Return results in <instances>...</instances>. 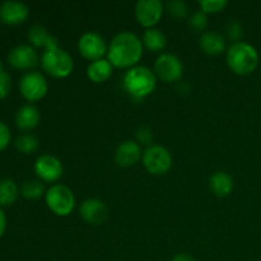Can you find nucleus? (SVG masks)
Masks as SVG:
<instances>
[{
    "mask_svg": "<svg viewBox=\"0 0 261 261\" xmlns=\"http://www.w3.org/2000/svg\"><path fill=\"white\" fill-rule=\"evenodd\" d=\"M143 50L142 40L135 33L124 31L112 38L107 51V60L115 68H134L142 59Z\"/></svg>",
    "mask_w": 261,
    "mask_h": 261,
    "instance_id": "obj_1",
    "label": "nucleus"
},
{
    "mask_svg": "<svg viewBox=\"0 0 261 261\" xmlns=\"http://www.w3.org/2000/svg\"><path fill=\"white\" fill-rule=\"evenodd\" d=\"M124 88L133 98L143 99L152 94L157 87V75L149 68L137 65L127 69L122 79Z\"/></svg>",
    "mask_w": 261,
    "mask_h": 261,
    "instance_id": "obj_2",
    "label": "nucleus"
},
{
    "mask_svg": "<svg viewBox=\"0 0 261 261\" xmlns=\"http://www.w3.org/2000/svg\"><path fill=\"white\" fill-rule=\"evenodd\" d=\"M226 59L229 69L239 75H249L259 65L256 48L245 41L232 43L227 50Z\"/></svg>",
    "mask_w": 261,
    "mask_h": 261,
    "instance_id": "obj_3",
    "label": "nucleus"
},
{
    "mask_svg": "<svg viewBox=\"0 0 261 261\" xmlns=\"http://www.w3.org/2000/svg\"><path fill=\"white\" fill-rule=\"evenodd\" d=\"M41 65L47 74L54 78H66L74 69V61L68 51L60 46L43 51L41 56Z\"/></svg>",
    "mask_w": 261,
    "mask_h": 261,
    "instance_id": "obj_4",
    "label": "nucleus"
},
{
    "mask_svg": "<svg viewBox=\"0 0 261 261\" xmlns=\"http://www.w3.org/2000/svg\"><path fill=\"white\" fill-rule=\"evenodd\" d=\"M47 208L58 217H68L75 208V196L65 185H53L45 194Z\"/></svg>",
    "mask_w": 261,
    "mask_h": 261,
    "instance_id": "obj_5",
    "label": "nucleus"
},
{
    "mask_svg": "<svg viewBox=\"0 0 261 261\" xmlns=\"http://www.w3.org/2000/svg\"><path fill=\"white\" fill-rule=\"evenodd\" d=\"M143 165L145 170L154 176L166 175L172 167V155L167 148L152 144L143 152Z\"/></svg>",
    "mask_w": 261,
    "mask_h": 261,
    "instance_id": "obj_6",
    "label": "nucleus"
},
{
    "mask_svg": "<svg viewBox=\"0 0 261 261\" xmlns=\"http://www.w3.org/2000/svg\"><path fill=\"white\" fill-rule=\"evenodd\" d=\"M48 84L40 71H28L20 78L19 92L28 102L42 99L47 94Z\"/></svg>",
    "mask_w": 261,
    "mask_h": 261,
    "instance_id": "obj_7",
    "label": "nucleus"
},
{
    "mask_svg": "<svg viewBox=\"0 0 261 261\" xmlns=\"http://www.w3.org/2000/svg\"><path fill=\"white\" fill-rule=\"evenodd\" d=\"M78 50L84 59L92 63V61L103 59V55L107 54L109 47L105 38L99 33L89 31V32L83 33L79 38Z\"/></svg>",
    "mask_w": 261,
    "mask_h": 261,
    "instance_id": "obj_8",
    "label": "nucleus"
},
{
    "mask_svg": "<svg viewBox=\"0 0 261 261\" xmlns=\"http://www.w3.org/2000/svg\"><path fill=\"white\" fill-rule=\"evenodd\" d=\"M184 65L180 58L173 54H162L154 63V74L166 83L176 82L182 76Z\"/></svg>",
    "mask_w": 261,
    "mask_h": 261,
    "instance_id": "obj_9",
    "label": "nucleus"
},
{
    "mask_svg": "<svg viewBox=\"0 0 261 261\" xmlns=\"http://www.w3.org/2000/svg\"><path fill=\"white\" fill-rule=\"evenodd\" d=\"M163 3L160 0H139L135 5V18L143 27L154 28L163 15Z\"/></svg>",
    "mask_w": 261,
    "mask_h": 261,
    "instance_id": "obj_10",
    "label": "nucleus"
},
{
    "mask_svg": "<svg viewBox=\"0 0 261 261\" xmlns=\"http://www.w3.org/2000/svg\"><path fill=\"white\" fill-rule=\"evenodd\" d=\"M35 172L40 180L45 182H55L63 176L64 167L58 157L51 154H43L36 160Z\"/></svg>",
    "mask_w": 261,
    "mask_h": 261,
    "instance_id": "obj_11",
    "label": "nucleus"
},
{
    "mask_svg": "<svg viewBox=\"0 0 261 261\" xmlns=\"http://www.w3.org/2000/svg\"><path fill=\"white\" fill-rule=\"evenodd\" d=\"M8 63L18 70H31L38 65L37 51L30 45H18L8 54Z\"/></svg>",
    "mask_w": 261,
    "mask_h": 261,
    "instance_id": "obj_12",
    "label": "nucleus"
},
{
    "mask_svg": "<svg viewBox=\"0 0 261 261\" xmlns=\"http://www.w3.org/2000/svg\"><path fill=\"white\" fill-rule=\"evenodd\" d=\"M81 217L92 226H99L103 223L109 217V208L102 200L96 198H91L84 200L81 204L79 209Z\"/></svg>",
    "mask_w": 261,
    "mask_h": 261,
    "instance_id": "obj_13",
    "label": "nucleus"
},
{
    "mask_svg": "<svg viewBox=\"0 0 261 261\" xmlns=\"http://www.w3.org/2000/svg\"><path fill=\"white\" fill-rule=\"evenodd\" d=\"M30 15V9L22 2L8 0L0 4V22L8 25L22 24Z\"/></svg>",
    "mask_w": 261,
    "mask_h": 261,
    "instance_id": "obj_14",
    "label": "nucleus"
},
{
    "mask_svg": "<svg viewBox=\"0 0 261 261\" xmlns=\"http://www.w3.org/2000/svg\"><path fill=\"white\" fill-rule=\"evenodd\" d=\"M143 157L142 147L134 140H125L115 152V161L120 167H132L137 165Z\"/></svg>",
    "mask_w": 261,
    "mask_h": 261,
    "instance_id": "obj_15",
    "label": "nucleus"
},
{
    "mask_svg": "<svg viewBox=\"0 0 261 261\" xmlns=\"http://www.w3.org/2000/svg\"><path fill=\"white\" fill-rule=\"evenodd\" d=\"M41 120L40 110L33 105H24L15 115V124L23 132H30L38 126Z\"/></svg>",
    "mask_w": 261,
    "mask_h": 261,
    "instance_id": "obj_16",
    "label": "nucleus"
},
{
    "mask_svg": "<svg viewBox=\"0 0 261 261\" xmlns=\"http://www.w3.org/2000/svg\"><path fill=\"white\" fill-rule=\"evenodd\" d=\"M200 48L208 55H221L226 51V41L224 37L214 31H206L200 36L199 40Z\"/></svg>",
    "mask_w": 261,
    "mask_h": 261,
    "instance_id": "obj_17",
    "label": "nucleus"
},
{
    "mask_svg": "<svg viewBox=\"0 0 261 261\" xmlns=\"http://www.w3.org/2000/svg\"><path fill=\"white\" fill-rule=\"evenodd\" d=\"M28 40L36 47H43L45 50L48 48L58 47L59 41L55 36L51 35L47 31V28H45L41 24L33 25L32 28L28 32Z\"/></svg>",
    "mask_w": 261,
    "mask_h": 261,
    "instance_id": "obj_18",
    "label": "nucleus"
},
{
    "mask_svg": "<svg viewBox=\"0 0 261 261\" xmlns=\"http://www.w3.org/2000/svg\"><path fill=\"white\" fill-rule=\"evenodd\" d=\"M211 191L218 198H226L233 190V178L224 171L214 172L209 178Z\"/></svg>",
    "mask_w": 261,
    "mask_h": 261,
    "instance_id": "obj_19",
    "label": "nucleus"
},
{
    "mask_svg": "<svg viewBox=\"0 0 261 261\" xmlns=\"http://www.w3.org/2000/svg\"><path fill=\"white\" fill-rule=\"evenodd\" d=\"M114 66L107 59L92 61L87 66V76L93 83H103L107 79L111 78Z\"/></svg>",
    "mask_w": 261,
    "mask_h": 261,
    "instance_id": "obj_20",
    "label": "nucleus"
},
{
    "mask_svg": "<svg viewBox=\"0 0 261 261\" xmlns=\"http://www.w3.org/2000/svg\"><path fill=\"white\" fill-rule=\"evenodd\" d=\"M143 46L153 53L162 51L167 45V37L165 33L158 28H148L145 30L144 35L142 38Z\"/></svg>",
    "mask_w": 261,
    "mask_h": 261,
    "instance_id": "obj_21",
    "label": "nucleus"
},
{
    "mask_svg": "<svg viewBox=\"0 0 261 261\" xmlns=\"http://www.w3.org/2000/svg\"><path fill=\"white\" fill-rule=\"evenodd\" d=\"M19 195V189H18L15 181L10 178L0 181V205L10 206L17 201Z\"/></svg>",
    "mask_w": 261,
    "mask_h": 261,
    "instance_id": "obj_22",
    "label": "nucleus"
},
{
    "mask_svg": "<svg viewBox=\"0 0 261 261\" xmlns=\"http://www.w3.org/2000/svg\"><path fill=\"white\" fill-rule=\"evenodd\" d=\"M20 194H22L23 198L28 199V200H37L45 195L46 191L41 181L31 180L23 182L22 188H20Z\"/></svg>",
    "mask_w": 261,
    "mask_h": 261,
    "instance_id": "obj_23",
    "label": "nucleus"
},
{
    "mask_svg": "<svg viewBox=\"0 0 261 261\" xmlns=\"http://www.w3.org/2000/svg\"><path fill=\"white\" fill-rule=\"evenodd\" d=\"M38 147H40V142L32 134H22L15 139V148L24 154L35 153L38 149Z\"/></svg>",
    "mask_w": 261,
    "mask_h": 261,
    "instance_id": "obj_24",
    "label": "nucleus"
},
{
    "mask_svg": "<svg viewBox=\"0 0 261 261\" xmlns=\"http://www.w3.org/2000/svg\"><path fill=\"white\" fill-rule=\"evenodd\" d=\"M228 5L227 0H200L199 2V7H200L201 12L205 14L209 13H218L223 10L224 8Z\"/></svg>",
    "mask_w": 261,
    "mask_h": 261,
    "instance_id": "obj_25",
    "label": "nucleus"
},
{
    "mask_svg": "<svg viewBox=\"0 0 261 261\" xmlns=\"http://www.w3.org/2000/svg\"><path fill=\"white\" fill-rule=\"evenodd\" d=\"M167 10L176 18H185L189 14V5L182 0H172L167 3Z\"/></svg>",
    "mask_w": 261,
    "mask_h": 261,
    "instance_id": "obj_26",
    "label": "nucleus"
},
{
    "mask_svg": "<svg viewBox=\"0 0 261 261\" xmlns=\"http://www.w3.org/2000/svg\"><path fill=\"white\" fill-rule=\"evenodd\" d=\"M189 24L193 28L195 32H201V31H205L206 25H208V17L204 12L201 10H196L195 13H193V15L189 19Z\"/></svg>",
    "mask_w": 261,
    "mask_h": 261,
    "instance_id": "obj_27",
    "label": "nucleus"
},
{
    "mask_svg": "<svg viewBox=\"0 0 261 261\" xmlns=\"http://www.w3.org/2000/svg\"><path fill=\"white\" fill-rule=\"evenodd\" d=\"M227 36H228L229 40H232L233 42H239L241 41L242 35H244V28H242L241 23L237 19L229 20V23L227 24Z\"/></svg>",
    "mask_w": 261,
    "mask_h": 261,
    "instance_id": "obj_28",
    "label": "nucleus"
},
{
    "mask_svg": "<svg viewBox=\"0 0 261 261\" xmlns=\"http://www.w3.org/2000/svg\"><path fill=\"white\" fill-rule=\"evenodd\" d=\"M12 91V78L7 71L0 73V99H5Z\"/></svg>",
    "mask_w": 261,
    "mask_h": 261,
    "instance_id": "obj_29",
    "label": "nucleus"
},
{
    "mask_svg": "<svg viewBox=\"0 0 261 261\" xmlns=\"http://www.w3.org/2000/svg\"><path fill=\"white\" fill-rule=\"evenodd\" d=\"M10 140H12V133L9 127L7 124L0 121V152L7 149L8 145L10 144Z\"/></svg>",
    "mask_w": 261,
    "mask_h": 261,
    "instance_id": "obj_30",
    "label": "nucleus"
},
{
    "mask_svg": "<svg viewBox=\"0 0 261 261\" xmlns=\"http://www.w3.org/2000/svg\"><path fill=\"white\" fill-rule=\"evenodd\" d=\"M137 139L139 144L143 145H149L153 142V133L152 130L148 129V127H140L137 132Z\"/></svg>",
    "mask_w": 261,
    "mask_h": 261,
    "instance_id": "obj_31",
    "label": "nucleus"
},
{
    "mask_svg": "<svg viewBox=\"0 0 261 261\" xmlns=\"http://www.w3.org/2000/svg\"><path fill=\"white\" fill-rule=\"evenodd\" d=\"M5 229H7V217H5L3 209L0 208V239H2L3 234H4Z\"/></svg>",
    "mask_w": 261,
    "mask_h": 261,
    "instance_id": "obj_32",
    "label": "nucleus"
},
{
    "mask_svg": "<svg viewBox=\"0 0 261 261\" xmlns=\"http://www.w3.org/2000/svg\"><path fill=\"white\" fill-rule=\"evenodd\" d=\"M172 261H195L193 256H190L189 254H185V252H181V254L175 255Z\"/></svg>",
    "mask_w": 261,
    "mask_h": 261,
    "instance_id": "obj_33",
    "label": "nucleus"
},
{
    "mask_svg": "<svg viewBox=\"0 0 261 261\" xmlns=\"http://www.w3.org/2000/svg\"><path fill=\"white\" fill-rule=\"evenodd\" d=\"M2 71H4V66H3V61L0 60V73H2Z\"/></svg>",
    "mask_w": 261,
    "mask_h": 261,
    "instance_id": "obj_34",
    "label": "nucleus"
}]
</instances>
